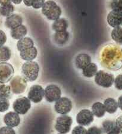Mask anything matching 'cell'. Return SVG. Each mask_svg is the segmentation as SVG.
<instances>
[{
  "label": "cell",
  "mask_w": 122,
  "mask_h": 134,
  "mask_svg": "<svg viewBox=\"0 0 122 134\" xmlns=\"http://www.w3.org/2000/svg\"><path fill=\"white\" fill-rule=\"evenodd\" d=\"M73 120L70 116L66 114L62 115L56 119L55 129L60 133L66 134L70 131Z\"/></svg>",
  "instance_id": "cell-5"
},
{
  "label": "cell",
  "mask_w": 122,
  "mask_h": 134,
  "mask_svg": "<svg viewBox=\"0 0 122 134\" xmlns=\"http://www.w3.org/2000/svg\"><path fill=\"white\" fill-rule=\"evenodd\" d=\"M34 42L31 38L24 37L18 41L17 43V48L18 51H21L24 49L34 47Z\"/></svg>",
  "instance_id": "cell-20"
},
{
  "label": "cell",
  "mask_w": 122,
  "mask_h": 134,
  "mask_svg": "<svg viewBox=\"0 0 122 134\" xmlns=\"http://www.w3.org/2000/svg\"><path fill=\"white\" fill-rule=\"evenodd\" d=\"M14 11V7L12 4L1 5L0 6V14L4 17H8L13 14Z\"/></svg>",
  "instance_id": "cell-26"
},
{
  "label": "cell",
  "mask_w": 122,
  "mask_h": 134,
  "mask_svg": "<svg viewBox=\"0 0 122 134\" xmlns=\"http://www.w3.org/2000/svg\"><path fill=\"white\" fill-rule=\"evenodd\" d=\"M99 61L102 66L109 70L122 69V48L114 44L105 45L100 51Z\"/></svg>",
  "instance_id": "cell-1"
},
{
  "label": "cell",
  "mask_w": 122,
  "mask_h": 134,
  "mask_svg": "<svg viewBox=\"0 0 122 134\" xmlns=\"http://www.w3.org/2000/svg\"><path fill=\"white\" fill-rule=\"evenodd\" d=\"M69 34L67 31L56 32L54 35V41L58 45H64L67 42Z\"/></svg>",
  "instance_id": "cell-24"
},
{
  "label": "cell",
  "mask_w": 122,
  "mask_h": 134,
  "mask_svg": "<svg viewBox=\"0 0 122 134\" xmlns=\"http://www.w3.org/2000/svg\"><path fill=\"white\" fill-rule=\"evenodd\" d=\"M24 4L27 7H31L34 0H23Z\"/></svg>",
  "instance_id": "cell-39"
},
{
  "label": "cell",
  "mask_w": 122,
  "mask_h": 134,
  "mask_svg": "<svg viewBox=\"0 0 122 134\" xmlns=\"http://www.w3.org/2000/svg\"><path fill=\"white\" fill-rule=\"evenodd\" d=\"M104 105L105 107L106 111L110 114L115 113L118 109V104L115 99L113 98H108L104 100Z\"/></svg>",
  "instance_id": "cell-19"
},
{
  "label": "cell",
  "mask_w": 122,
  "mask_h": 134,
  "mask_svg": "<svg viewBox=\"0 0 122 134\" xmlns=\"http://www.w3.org/2000/svg\"><path fill=\"white\" fill-rule=\"evenodd\" d=\"M14 73L12 64L6 62L0 63V83H5L11 81Z\"/></svg>",
  "instance_id": "cell-6"
},
{
  "label": "cell",
  "mask_w": 122,
  "mask_h": 134,
  "mask_svg": "<svg viewBox=\"0 0 122 134\" xmlns=\"http://www.w3.org/2000/svg\"><path fill=\"white\" fill-rule=\"evenodd\" d=\"M22 22L23 19L21 16L18 14H13L11 16L7 17L5 24L8 29H13L21 25L22 24Z\"/></svg>",
  "instance_id": "cell-15"
},
{
  "label": "cell",
  "mask_w": 122,
  "mask_h": 134,
  "mask_svg": "<svg viewBox=\"0 0 122 134\" xmlns=\"http://www.w3.org/2000/svg\"><path fill=\"white\" fill-rule=\"evenodd\" d=\"M62 12L60 6L52 0L45 2L42 7V14L50 20L55 21L60 19Z\"/></svg>",
  "instance_id": "cell-3"
},
{
  "label": "cell",
  "mask_w": 122,
  "mask_h": 134,
  "mask_svg": "<svg viewBox=\"0 0 122 134\" xmlns=\"http://www.w3.org/2000/svg\"><path fill=\"white\" fill-rule=\"evenodd\" d=\"M116 128L115 123L112 120H105L102 124L101 130L103 133H107Z\"/></svg>",
  "instance_id": "cell-28"
},
{
  "label": "cell",
  "mask_w": 122,
  "mask_h": 134,
  "mask_svg": "<svg viewBox=\"0 0 122 134\" xmlns=\"http://www.w3.org/2000/svg\"><path fill=\"white\" fill-rule=\"evenodd\" d=\"M107 134H122V133L118 129L116 128L114 129V130L109 132Z\"/></svg>",
  "instance_id": "cell-40"
},
{
  "label": "cell",
  "mask_w": 122,
  "mask_h": 134,
  "mask_svg": "<svg viewBox=\"0 0 122 134\" xmlns=\"http://www.w3.org/2000/svg\"><path fill=\"white\" fill-rule=\"evenodd\" d=\"M58 134H62V133H58Z\"/></svg>",
  "instance_id": "cell-45"
},
{
  "label": "cell",
  "mask_w": 122,
  "mask_h": 134,
  "mask_svg": "<svg viewBox=\"0 0 122 134\" xmlns=\"http://www.w3.org/2000/svg\"><path fill=\"white\" fill-rule=\"evenodd\" d=\"M83 75L86 77H92L98 72V67L94 63H90L88 66L82 69Z\"/></svg>",
  "instance_id": "cell-22"
},
{
  "label": "cell",
  "mask_w": 122,
  "mask_h": 134,
  "mask_svg": "<svg viewBox=\"0 0 122 134\" xmlns=\"http://www.w3.org/2000/svg\"><path fill=\"white\" fill-rule=\"evenodd\" d=\"M94 118L92 111L88 109H84L80 111L76 116L77 123L80 126H88L92 123Z\"/></svg>",
  "instance_id": "cell-12"
},
{
  "label": "cell",
  "mask_w": 122,
  "mask_h": 134,
  "mask_svg": "<svg viewBox=\"0 0 122 134\" xmlns=\"http://www.w3.org/2000/svg\"><path fill=\"white\" fill-rule=\"evenodd\" d=\"M115 87L119 90H122V75H119L114 79Z\"/></svg>",
  "instance_id": "cell-33"
},
{
  "label": "cell",
  "mask_w": 122,
  "mask_h": 134,
  "mask_svg": "<svg viewBox=\"0 0 122 134\" xmlns=\"http://www.w3.org/2000/svg\"><path fill=\"white\" fill-rule=\"evenodd\" d=\"M12 3L11 0H0V4L1 5H6Z\"/></svg>",
  "instance_id": "cell-41"
},
{
  "label": "cell",
  "mask_w": 122,
  "mask_h": 134,
  "mask_svg": "<svg viewBox=\"0 0 122 134\" xmlns=\"http://www.w3.org/2000/svg\"><path fill=\"white\" fill-rule=\"evenodd\" d=\"M31 107L29 99L26 97H22L16 99L13 104V108L19 114H25L27 113Z\"/></svg>",
  "instance_id": "cell-7"
},
{
  "label": "cell",
  "mask_w": 122,
  "mask_h": 134,
  "mask_svg": "<svg viewBox=\"0 0 122 134\" xmlns=\"http://www.w3.org/2000/svg\"><path fill=\"white\" fill-rule=\"evenodd\" d=\"M11 1H12V3L15 4H20L23 0H11Z\"/></svg>",
  "instance_id": "cell-44"
},
{
  "label": "cell",
  "mask_w": 122,
  "mask_h": 134,
  "mask_svg": "<svg viewBox=\"0 0 122 134\" xmlns=\"http://www.w3.org/2000/svg\"><path fill=\"white\" fill-rule=\"evenodd\" d=\"M118 9L122 11V0H118Z\"/></svg>",
  "instance_id": "cell-43"
},
{
  "label": "cell",
  "mask_w": 122,
  "mask_h": 134,
  "mask_svg": "<svg viewBox=\"0 0 122 134\" xmlns=\"http://www.w3.org/2000/svg\"><path fill=\"white\" fill-rule=\"evenodd\" d=\"M108 24L113 27H121L122 26V11L113 10L109 13L107 17Z\"/></svg>",
  "instance_id": "cell-13"
},
{
  "label": "cell",
  "mask_w": 122,
  "mask_h": 134,
  "mask_svg": "<svg viewBox=\"0 0 122 134\" xmlns=\"http://www.w3.org/2000/svg\"><path fill=\"white\" fill-rule=\"evenodd\" d=\"M12 90L9 85H0V98H10L12 97Z\"/></svg>",
  "instance_id": "cell-29"
},
{
  "label": "cell",
  "mask_w": 122,
  "mask_h": 134,
  "mask_svg": "<svg viewBox=\"0 0 122 134\" xmlns=\"http://www.w3.org/2000/svg\"><path fill=\"white\" fill-rule=\"evenodd\" d=\"M10 107V102L8 99L0 98V112L3 113L8 110Z\"/></svg>",
  "instance_id": "cell-30"
},
{
  "label": "cell",
  "mask_w": 122,
  "mask_h": 134,
  "mask_svg": "<svg viewBox=\"0 0 122 134\" xmlns=\"http://www.w3.org/2000/svg\"><path fill=\"white\" fill-rule=\"evenodd\" d=\"M91 63V57L87 54H79L75 59V64L79 69H84Z\"/></svg>",
  "instance_id": "cell-16"
},
{
  "label": "cell",
  "mask_w": 122,
  "mask_h": 134,
  "mask_svg": "<svg viewBox=\"0 0 122 134\" xmlns=\"http://www.w3.org/2000/svg\"><path fill=\"white\" fill-rule=\"evenodd\" d=\"M92 111L93 115L97 118H102L106 113V109L104 104L100 102H96L93 104Z\"/></svg>",
  "instance_id": "cell-23"
},
{
  "label": "cell",
  "mask_w": 122,
  "mask_h": 134,
  "mask_svg": "<svg viewBox=\"0 0 122 134\" xmlns=\"http://www.w3.org/2000/svg\"><path fill=\"white\" fill-rule=\"evenodd\" d=\"M40 66L38 63L33 61L25 62L21 67V73L26 81L34 82L38 78Z\"/></svg>",
  "instance_id": "cell-2"
},
{
  "label": "cell",
  "mask_w": 122,
  "mask_h": 134,
  "mask_svg": "<svg viewBox=\"0 0 122 134\" xmlns=\"http://www.w3.org/2000/svg\"><path fill=\"white\" fill-rule=\"evenodd\" d=\"M111 7L112 10H119L118 9V0H113L111 3Z\"/></svg>",
  "instance_id": "cell-38"
},
{
  "label": "cell",
  "mask_w": 122,
  "mask_h": 134,
  "mask_svg": "<svg viewBox=\"0 0 122 134\" xmlns=\"http://www.w3.org/2000/svg\"><path fill=\"white\" fill-rule=\"evenodd\" d=\"M7 41V36L3 31L0 30V47H3Z\"/></svg>",
  "instance_id": "cell-36"
},
{
  "label": "cell",
  "mask_w": 122,
  "mask_h": 134,
  "mask_svg": "<svg viewBox=\"0 0 122 134\" xmlns=\"http://www.w3.org/2000/svg\"><path fill=\"white\" fill-rule=\"evenodd\" d=\"M0 134H16L13 127L4 126L0 128Z\"/></svg>",
  "instance_id": "cell-32"
},
{
  "label": "cell",
  "mask_w": 122,
  "mask_h": 134,
  "mask_svg": "<svg viewBox=\"0 0 122 134\" xmlns=\"http://www.w3.org/2000/svg\"><path fill=\"white\" fill-rule=\"evenodd\" d=\"M10 49L7 47H0V62H4L9 60L11 58Z\"/></svg>",
  "instance_id": "cell-27"
},
{
  "label": "cell",
  "mask_w": 122,
  "mask_h": 134,
  "mask_svg": "<svg viewBox=\"0 0 122 134\" xmlns=\"http://www.w3.org/2000/svg\"><path fill=\"white\" fill-rule=\"evenodd\" d=\"M112 38L117 44L122 45V27H115L112 31Z\"/></svg>",
  "instance_id": "cell-25"
},
{
  "label": "cell",
  "mask_w": 122,
  "mask_h": 134,
  "mask_svg": "<svg viewBox=\"0 0 122 134\" xmlns=\"http://www.w3.org/2000/svg\"><path fill=\"white\" fill-rule=\"evenodd\" d=\"M10 87L15 94H20L25 91L27 87V81L20 76H16L11 79Z\"/></svg>",
  "instance_id": "cell-8"
},
{
  "label": "cell",
  "mask_w": 122,
  "mask_h": 134,
  "mask_svg": "<svg viewBox=\"0 0 122 134\" xmlns=\"http://www.w3.org/2000/svg\"><path fill=\"white\" fill-rule=\"evenodd\" d=\"M52 27L56 32L66 31L68 27V23L66 19H58L54 21Z\"/></svg>",
  "instance_id": "cell-21"
},
{
  "label": "cell",
  "mask_w": 122,
  "mask_h": 134,
  "mask_svg": "<svg viewBox=\"0 0 122 134\" xmlns=\"http://www.w3.org/2000/svg\"><path fill=\"white\" fill-rule=\"evenodd\" d=\"M44 97V90L41 85H34L30 88L28 98L34 103H40Z\"/></svg>",
  "instance_id": "cell-11"
},
{
  "label": "cell",
  "mask_w": 122,
  "mask_h": 134,
  "mask_svg": "<svg viewBox=\"0 0 122 134\" xmlns=\"http://www.w3.org/2000/svg\"><path fill=\"white\" fill-rule=\"evenodd\" d=\"M38 55V50L36 47H32L20 51V57L26 61H32Z\"/></svg>",
  "instance_id": "cell-17"
},
{
  "label": "cell",
  "mask_w": 122,
  "mask_h": 134,
  "mask_svg": "<svg viewBox=\"0 0 122 134\" xmlns=\"http://www.w3.org/2000/svg\"><path fill=\"white\" fill-rule=\"evenodd\" d=\"M117 104H118V107H119L122 110V96L119 97L117 101Z\"/></svg>",
  "instance_id": "cell-42"
},
{
  "label": "cell",
  "mask_w": 122,
  "mask_h": 134,
  "mask_svg": "<svg viewBox=\"0 0 122 134\" xmlns=\"http://www.w3.org/2000/svg\"><path fill=\"white\" fill-rule=\"evenodd\" d=\"M102 130L97 126H92L87 130V134H102Z\"/></svg>",
  "instance_id": "cell-35"
},
{
  "label": "cell",
  "mask_w": 122,
  "mask_h": 134,
  "mask_svg": "<svg viewBox=\"0 0 122 134\" xmlns=\"http://www.w3.org/2000/svg\"><path fill=\"white\" fill-rule=\"evenodd\" d=\"M62 91L58 86L49 85L47 86L44 90L45 100L49 103L56 102L61 98Z\"/></svg>",
  "instance_id": "cell-9"
},
{
  "label": "cell",
  "mask_w": 122,
  "mask_h": 134,
  "mask_svg": "<svg viewBox=\"0 0 122 134\" xmlns=\"http://www.w3.org/2000/svg\"><path fill=\"white\" fill-rule=\"evenodd\" d=\"M45 3V0H34L32 6L35 9H39L42 7Z\"/></svg>",
  "instance_id": "cell-34"
},
{
  "label": "cell",
  "mask_w": 122,
  "mask_h": 134,
  "mask_svg": "<svg viewBox=\"0 0 122 134\" xmlns=\"http://www.w3.org/2000/svg\"><path fill=\"white\" fill-rule=\"evenodd\" d=\"M4 122L8 127H14L18 126L20 123V118L19 114L11 111L4 116Z\"/></svg>",
  "instance_id": "cell-14"
},
{
  "label": "cell",
  "mask_w": 122,
  "mask_h": 134,
  "mask_svg": "<svg viewBox=\"0 0 122 134\" xmlns=\"http://www.w3.org/2000/svg\"><path fill=\"white\" fill-rule=\"evenodd\" d=\"M27 33V28L25 26L21 25L14 29H11L10 34L14 40H19L26 35Z\"/></svg>",
  "instance_id": "cell-18"
},
{
  "label": "cell",
  "mask_w": 122,
  "mask_h": 134,
  "mask_svg": "<svg viewBox=\"0 0 122 134\" xmlns=\"http://www.w3.org/2000/svg\"><path fill=\"white\" fill-rule=\"evenodd\" d=\"M115 125L117 128L122 133V116H119L115 121Z\"/></svg>",
  "instance_id": "cell-37"
},
{
  "label": "cell",
  "mask_w": 122,
  "mask_h": 134,
  "mask_svg": "<svg viewBox=\"0 0 122 134\" xmlns=\"http://www.w3.org/2000/svg\"><path fill=\"white\" fill-rule=\"evenodd\" d=\"M95 82L98 85L108 88L113 85L114 82V75L104 70H99L95 75Z\"/></svg>",
  "instance_id": "cell-4"
},
{
  "label": "cell",
  "mask_w": 122,
  "mask_h": 134,
  "mask_svg": "<svg viewBox=\"0 0 122 134\" xmlns=\"http://www.w3.org/2000/svg\"><path fill=\"white\" fill-rule=\"evenodd\" d=\"M71 134H87V130L82 126H77L74 127Z\"/></svg>",
  "instance_id": "cell-31"
},
{
  "label": "cell",
  "mask_w": 122,
  "mask_h": 134,
  "mask_svg": "<svg viewBox=\"0 0 122 134\" xmlns=\"http://www.w3.org/2000/svg\"><path fill=\"white\" fill-rule=\"evenodd\" d=\"M54 108L57 113L64 115L69 113L72 109V103L67 97H62L56 101Z\"/></svg>",
  "instance_id": "cell-10"
}]
</instances>
